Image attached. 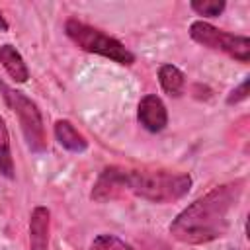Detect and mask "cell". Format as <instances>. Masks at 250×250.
<instances>
[{
    "label": "cell",
    "instance_id": "obj_14",
    "mask_svg": "<svg viewBox=\"0 0 250 250\" xmlns=\"http://www.w3.org/2000/svg\"><path fill=\"white\" fill-rule=\"evenodd\" d=\"M191 10L197 12L199 16H207V18H217L219 14H223L225 10V2L223 0H193L191 4Z\"/></svg>",
    "mask_w": 250,
    "mask_h": 250
},
{
    "label": "cell",
    "instance_id": "obj_10",
    "mask_svg": "<svg viewBox=\"0 0 250 250\" xmlns=\"http://www.w3.org/2000/svg\"><path fill=\"white\" fill-rule=\"evenodd\" d=\"M55 137L57 141L72 152H84L88 148V141L76 131V127L68 119H59L55 121Z\"/></svg>",
    "mask_w": 250,
    "mask_h": 250
},
{
    "label": "cell",
    "instance_id": "obj_13",
    "mask_svg": "<svg viewBox=\"0 0 250 250\" xmlns=\"http://www.w3.org/2000/svg\"><path fill=\"white\" fill-rule=\"evenodd\" d=\"M90 250H133L115 234H100L92 240Z\"/></svg>",
    "mask_w": 250,
    "mask_h": 250
},
{
    "label": "cell",
    "instance_id": "obj_5",
    "mask_svg": "<svg viewBox=\"0 0 250 250\" xmlns=\"http://www.w3.org/2000/svg\"><path fill=\"white\" fill-rule=\"evenodd\" d=\"M189 37L207 49L227 53L229 57H232L240 62L250 61V39L246 35L227 33L203 20H195L189 25Z\"/></svg>",
    "mask_w": 250,
    "mask_h": 250
},
{
    "label": "cell",
    "instance_id": "obj_15",
    "mask_svg": "<svg viewBox=\"0 0 250 250\" xmlns=\"http://www.w3.org/2000/svg\"><path fill=\"white\" fill-rule=\"evenodd\" d=\"M248 98V78L238 86V88H234L232 92H230V96L227 98V104H238V102H242V100H246Z\"/></svg>",
    "mask_w": 250,
    "mask_h": 250
},
{
    "label": "cell",
    "instance_id": "obj_6",
    "mask_svg": "<svg viewBox=\"0 0 250 250\" xmlns=\"http://www.w3.org/2000/svg\"><path fill=\"white\" fill-rule=\"evenodd\" d=\"M125 176H127V168L121 166H107L104 168V172L100 174L94 189H92V199L104 203L109 199L119 197L125 189Z\"/></svg>",
    "mask_w": 250,
    "mask_h": 250
},
{
    "label": "cell",
    "instance_id": "obj_8",
    "mask_svg": "<svg viewBox=\"0 0 250 250\" xmlns=\"http://www.w3.org/2000/svg\"><path fill=\"white\" fill-rule=\"evenodd\" d=\"M49 227H51L49 209L43 205H37L29 215V246H31V250H47L49 248Z\"/></svg>",
    "mask_w": 250,
    "mask_h": 250
},
{
    "label": "cell",
    "instance_id": "obj_2",
    "mask_svg": "<svg viewBox=\"0 0 250 250\" xmlns=\"http://www.w3.org/2000/svg\"><path fill=\"white\" fill-rule=\"evenodd\" d=\"M191 188L189 174L168 170H127L125 189L152 203H172L182 199Z\"/></svg>",
    "mask_w": 250,
    "mask_h": 250
},
{
    "label": "cell",
    "instance_id": "obj_16",
    "mask_svg": "<svg viewBox=\"0 0 250 250\" xmlns=\"http://www.w3.org/2000/svg\"><path fill=\"white\" fill-rule=\"evenodd\" d=\"M0 29H2V31H8V21L4 20V16H2V12H0Z\"/></svg>",
    "mask_w": 250,
    "mask_h": 250
},
{
    "label": "cell",
    "instance_id": "obj_7",
    "mask_svg": "<svg viewBox=\"0 0 250 250\" xmlns=\"http://www.w3.org/2000/svg\"><path fill=\"white\" fill-rule=\"evenodd\" d=\"M137 117L141 121V125L150 131V133H160L166 125H168V111L164 102L154 96V94H146L141 102H139V111Z\"/></svg>",
    "mask_w": 250,
    "mask_h": 250
},
{
    "label": "cell",
    "instance_id": "obj_1",
    "mask_svg": "<svg viewBox=\"0 0 250 250\" xmlns=\"http://www.w3.org/2000/svg\"><path fill=\"white\" fill-rule=\"evenodd\" d=\"M244 180L213 188L191 205H188L170 225V234L184 244H203L223 236L242 195Z\"/></svg>",
    "mask_w": 250,
    "mask_h": 250
},
{
    "label": "cell",
    "instance_id": "obj_9",
    "mask_svg": "<svg viewBox=\"0 0 250 250\" xmlns=\"http://www.w3.org/2000/svg\"><path fill=\"white\" fill-rule=\"evenodd\" d=\"M0 62L4 66V70L16 80V82H25L29 78V70H27V64L23 62L21 55L16 51L14 45L10 43H4L0 47Z\"/></svg>",
    "mask_w": 250,
    "mask_h": 250
},
{
    "label": "cell",
    "instance_id": "obj_11",
    "mask_svg": "<svg viewBox=\"0 0 250 250\" xmlns=\"http://www.w3.org/2000/svg\"><path fill=\"white\" fill-rule=\"evenodd\" d=\"M158 80L162 90L172 96V98H180L184 94V86H186V76L184 72L174 66V64H162L158 70Z\"/></svg>",
    "mask_w": 250,
    "mask_h": 250
},
{
    "label": "cell",
    "instance_id": "obj_4",
    "mask_svg": "<svg viewBox=\"0 0 250 250\" xmlns=\"http://www.w3.org/2000/svg\"><path fill=\"white\" fill-rule=\"evenodd\" d=\"M0 92H2L8 107L18 115L27 146L33 152H43L47 148V137H45L43 119H41V113H39L35 102H31L25 94L10 88L6 82H0Z\"/></svg>",
    "mask_w": 250,
    "mask_h": 250
},
{
    "label": "cell",
    "instance_id": "obj_12",
    "mask_svg": "<svg viewBox=\"0 0 250 250\" xmlns=\"http://www.w3.org/2000/svg\"><path fill=\"white\" fill-rule=\"evenodd\" d=\"M0 174L6 178H14V158H12V150H10V135L6 129V123L0 115Z\"/></svg>",
    "mask_w": 250,
    "mask_h": 250
},
{
    "label": "cell",
    "instance_id": "obj_3",
    "mask_svg": "<svg viewBox=\"0 0 250 250\" xmlns=\"http://www.w3.org/2000/svg\"><path fill=\"white\" fill-rule=\"evenodd\" d=\"M64 31H66L68 39L86 53L102 55V57L111 59V61L125 64V66L135 62V55L121 41L105 35L104 31H100L88 23H82L78 20H68L64 23Z\"/></svg>",
    "mask_w": 250,
    "mask_h": 250
}]
</instances>
